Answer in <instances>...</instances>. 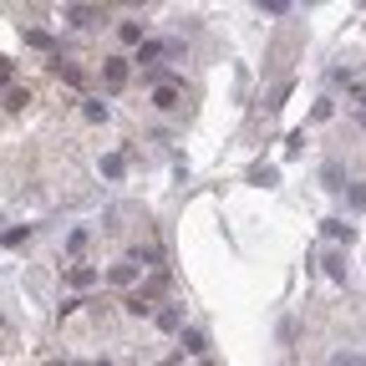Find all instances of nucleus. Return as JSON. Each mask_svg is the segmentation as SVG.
Listing matches in <instances>:
<instances>
[{"label": "nucleus", "instance_id": "f257e3e1", "mask_svg": "<svg viewBox=\"0 0 366 366\" xmlns=\"http://www.w3.org/2000/svg\"><path fill=\"white\" fill-rule=\"evenodd\" d=\"M127 77H133L127 56H107V61H102V87H107V92H122V87H127Z\"/></svg>", "mask_w": 366, "mask_h": 366}, {"label": "nucleus", "instance_id": "f03ea898", "mask_svg": "<svg viewBox=\"0 0 366 366\" xmlns=\"http://www.w3.org/2000/svg\"><path fill=\"white\" fill-rule=\"evenodd\" d=\"M163 56H168V41H143L133 61H138V67H143L148 77H158V61H163Z\"/></svg>", "mask_w": 366, "mask_h": 366}, {"label": "nucleus", "instance_id": "7ed1b4c3", "mask_svg": "<svg viewBox=\"0 0 366 366\" xmlns=\"http://www.w3.org/2000/svg\"><path fill=\"white\" fill-rule=\"evenodd\" d=\"M61 15H67L72 26H97V20H107V15H102V6H67Z\"/></svg>", "mask_w": 366, "mask_h": 366}, {"label": "nucleus", "instance_id": "20e7f679", "mask_svg": "<svg viewBox=\"0 0 366 366\" xmlns=\"http://www.w3.org/2000/svg\"><path fill=\"white\" fill-rule=\"evenodd\" d=\"M178 81H158V92H153V107H158V112H174V107H178Z\"/></svg>", "mask_w": 366, "mask_h": 366}, {"label": "nucleus", "instance_id": "39448f33", "mask_svg": "<svg viewBox=\"0 0 366 366\" xmlns=\"http://www.w3.org/2000/svg\"><path fill=\"white\" fill-rule=\"evenodd\" d=\"M107 280H112L117 290H127V285L138 280V260H127V265H112V270H107Z\"/></svg>", "mask_w": 366, "mask_h": 366}, {"label": "nucleus", "instance_id": "423d86ee", "mask_svg": "<svg viewBox=\"0 0 366 366\" xmlns=\"http://www.w3.org/2000/svg\"><path fill=\"white\" fill-rule=\"evenodd\" d=\"M72 285H77V290L97 285V270H92V265H72Z\"/></svg>", "mask_w": 366, "mask_h": 366}, {"label": "nucleus", "instance_id": "0eeeda50", "mask_svg": "<svg viewBox=\"0 0 366 366\" xmlns=\"http://www.w3.org/2000/svg\"><path fill=\"white\" fill-rule=\"evenodd\" d=\"M117 36L127 41V46H143V26H138V20H122V26H117Z\"/></svg>", "mask_w": 366, "mask_h": 366}, {"label": "nucleus", "instance_id": "6e6552de", "mask_svg": "<svg viewBox=\"0 0 366 366\" xmlns=\"http://www.w3.org/2000/svg\"><path fill=\"white\" fill-rule=\"evenodd\" d=\"M153 320H158V326H163V331H178V326H183V315H178L174 306H163V311H158Z\"/></svg>", "mask_w": 366, "mask_h": 366}, {"label": "nucleus", "instance_id": "1a4fd4ad", "mask_svg": "<svg viewBox=\"0 0 366 366\" xmlns=\"http://www.w3.org/2000/svg\"><path fill=\"white\" fill-rule=\"evenodd\" d=\"M183 351L188 356H204L209 346H204V331H183Z\"/></svg>", "mask_w": 366, "mask_h": 366}, {"label": "nucleus", "instance_id": "9d476101", "mask_svg": "<svg viewBox=\"0 0 366 366\" xmlns=\"http://www.w3.org/2000/svg\"><path fill=\"white\" fill-rule=\"evenodd\" d=\"M31 97H26V87H6V112H20Z\"/></svg>", "mask_w": 366, "mask_h": 366}, {"label": "nucleus", "instance_id": "9b49d317", "mask_svg": "<svg viewBox=\"0 0 366 366\" xmlns=\"http://www.w3.org/2000/svg\"><path fill=\"white\" fill-rule=\"evenodd\" d=\"M346 204H351V209H366V183H351V188H346Z\"/></svg>", "mask_w": 366, "mask_h": 366}, {"label": "nucleus", "instance_id": "f8f14e48", "mask_svg": "<svg viewBox=\"0 0 366 366\" xmlns=\"http://www.w3.org/2000/svg\"><path fill=\"white\" fill-rule=\"evenodd\" d=\"M326 270H331V280H346V260L341 254H326Z\"/></svg>", "mask_w": 366, "mask_h": 366}, {"label": "nucleus", "instance_id": "ddd939ff", "mask_svg": "<svg viewBox=\"0 0 366 366\" xmlns=\"http://www.w3.org/2000/svg\"><path fill=\"white\" fill-rule=\"evenodd\" d=\"M26 41H31V46H36V51H51V36H46V31H31Z\"/></svg>", "mask_w": 366, "mask_h": 366}, {"label": "nucleus", "instance_id": "4468645a", "mask_svg": "<svg viewBox=\"0 0 366 366\" xmlns=\"http://www.w3.org/2000/svg\"><path fill=\"white\" fill-rule=\"evenodd\" d=\"M102 174H107V178H117V174H122V158H117V153H112V158H102Z\"/></svg>", "mask_w": 366, "mask_h": 366}, {"label": "nucleus", "instance_id": "2eb2a0df", "mask_svg": "<svg viewBox=\"0 0 366 366\" xmlns=\"http://www.w3.org/2000/svg\"><path fill=\"white\" fill-rule=\"evenodd\" d=\"M336 366H366V356H341Z\"/></svg>", "mask_w": 366, "mask_h": 366}, {"label": "nucleus", "instance_id": "dca6fc26", "mask_svg": "<svg viewBox=\"0 0 366 366\" xmlns=\"http://www.w3.org/2000/svg\"><path fill=\"white\" fill-rule=\"evenodd\" d=\"M61 366H87V361H61ZM97 366H107V361H97Z\"/></svg>", "mask_w": 366, "mask_h": 366}, {"label": "nucleus", "instance_id": "f3484780", "mask_svg": "<svg viewBox=\"0 0 366 366\" xmlns=\"http://www.w3.org/2000/svg\"><path fill=\"white\" fill-rule=\"evenodd\" d=\"M356 122H361V127H366V107H361V112H356Z\"/></svg>", "mask_w": 366, "mask_h": 366}]
</instances>
